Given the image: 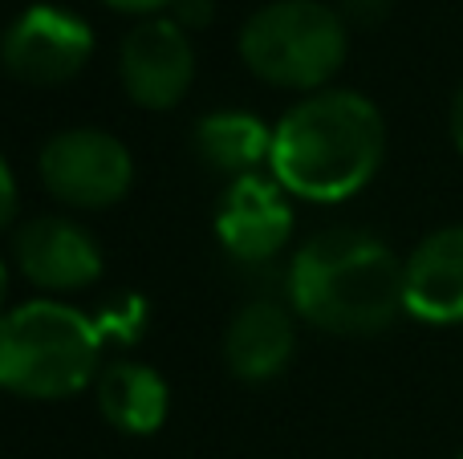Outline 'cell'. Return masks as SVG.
<instances>
[{"mask_svg":"<svg viewBox=\"0 0 463 459\" xmlns=\"http://www.w3.org/2000/svg\"><path fill=\"white\" fill-rule=\"evenodd\" d=\"M386 155V122L370 98L354 89H317L272 126V179L288 195L337 203L378 175Z\"/></svg>","mask_w":463,"mask_h":459,"instance_id":"1","label":"cell"},{"mask_svg":"<svg viewBox=\"0 0 463 459\" xmlns=\"http://www.w3.org/2000/svg\"><path fill=\"white\" fill-rule=\"evenodd\" d=\"M288 301L297 317L326 333L370 338L407 314V260L362 228L321 232L293 257Z\"/></svg>","mask_w":463,"mask_h":459,"instance_id":"2","label":"cell"},{"mask_svg":"<svg viewBox=\"0 0 463 459\" xmlns=\"http://www.w3.org/2000/svg\"><path fill=\"white\" fill-rule=\"evenodd\" d=\"M102 362V325L61 301H24L0 322V390L70 398Z\"/></svg>","mask_w":463,"mask_h":459,"instance_id":"3","label":"cell"},{"mask_svg":"<svg viewBox=\"0 0 463 459\" xmlns=\"http://www.w3.org/2000/svg\"><path fill=\"white\" fill-rule=\"evenodd\" d=\"M350 53V24L321 0H272L240 29V61L269 86L321 89Z\"/></svg>","mask_w":463,"mask_h":459,"instance_id":"4","label":"cell"},{"mask_svg":"<svg viewBox=\"0 0 463 459\" xmlns=\"http://www.w3.org/2000/svg\"><path fill=\"white\" fill-rule=\"evenodd\" d=\"M37 171L41 183L49 187V195L90 211L114 208L130 192V179H135V163H130L127 143L114 138L110 130H94V126L53 135L41 146Z\"/></svg>","mask_w":463,"mask_h":459,"instance_id":"5","label":"cell"},{"mask_svg":"<svg viewBox=\"0 0 463 459\" xmlns=\"http://www.w3.org/2000/svg\"><path fill=\"white\" fill-rule=\"evenodd\" d=\"M94 53V33L70 8L33 5L0 37V65L24 86H61L78 78Z\"/></svg>","mask_w":463,"mask_h":459,"instance_id":"6","label":"cell"},{"mask_svg":"<svg viewBox=\"0 0 463 459\" xmlns=\"http://www.w3.org/2000/svg\"><path fill=\"white\" fill-rule=\"evenodd\" d=\"M118 78L130 102L143 110H171L184 102L195 78L192 33L179 29L171 16H143L122 37Z\"/></svg>","mask_w":463,"mask_h":459,"instance_id":"7","label":"cell"},{"mask_svg":"<svg viewBox=\"0 0 463 459\" xmlns=\"http://www.w3.org/2000/svg\"><path fill=\"white\" fill-rule=\"evenodd\" d=\"M16 268L45 293L90 289L102 276V248L81 224L61 216H37L13 240Z\"/></svg>","mask_w":463,"mask_h":459,"instance_id":"8","label":"cell"},{"mask_svg":"<svg viewBox=\"0 0 463 459\" xmlns=\"http://www.w3.org/2000/svg\"><path fill=\"white\" fill-rule=\"evenodd\" d=\"M285 195L288 192L277 179L264 175H244L228 187L216 211V236L232 257L260 265L285 248L288 232H293V208Z\"/></svg>","mask_w":463,"mask_h":459,"instance_id":"9","label":"cell"},{"mask_svg":"<svg viewBox=\"0 0 463 459\" xmlns=\"http://www.w3.org/2000/svg\"><path fill=\"white\" fill-rule=\"evenodd\" d=\"M407 314L431 325L463 322V224L423 236L407 257Z\"/></svg>","mask_w":463,"mask_h":459,"instance_id":"10","label":"cell"},{"mask_svg":"<svg viewBox=\"0 0 463 459\" xmlns=\"http://www.w3.org/2000/svg\"><path fill=\"white\" fill-rule=\"evenodd\" d=\"M297 346L293 317L277 301H252L232 317L224 333L228 370L244 382H269L288 366Z\"/></svg>","mask_w":463,"mask_h":459,"instance_id":"11","label":"cell"},{"mask_svg":"<svg viewBox=\"0 0 463 459\" xmlns=\"http://www.w3.org/2000/svg\"><path fill=\"white\" fill-rule=\"evenodd\" d=\"M98 411L122 436H155L167 423L171 390L159 370L122 358L98 374Z\"/></svg>","mask_w":463,"mask_h":459,"instance_id":"12","label":"cell"},{"mask_svg":"<svg viewBox=\"0 0 463 459\" xmlns=\"http://www.w3.org/2000/svg\"><path fill=\"white\" fill-rule=\"evenodd\" d=\"M195 151L212 171L244 179L256 175V167L272 159V130L256 114L216 110L195 122Z\"/></svg>","mask_w":463,"mask_h":459,"instance_id":"13","label":"cell"},{"mask_svg":"<svg viewBox=\"0 0 463 459\" xmlns=\"http://www.w3.org/2000/svg\"><path fill=\"white\" fill-rule=\"evenodd\" d=\"M394 0H342V16L345 24H362V29H374L391 16Z\"/></svg>","mask_w":463,"mask_h":459,"instance_id":"14","label":"cell"},{"mask_svg":"<svg viewBox=\"0 0 463 459\" xmlns=\"http://www.w3.org/2000/svg\"><path fill=\"white\" fill-rule=\"evenodd\" d=\"M212 16H216L212 0H175V5H171V21H175L179 29H187V33L212 24Z\"/></svg>","mask_w":463,"mask_h":459,"instance_id":"15","label":"cell"},{"mask_svg":"<svg viewBox=\"0 0 463 459\" xmlns=\"http://www.w3.org/2000/svg\"><path fill=\"white\" fill-rule=\"evenodd\" d=\"M13 216H16V179L8 171L5 155H0V232L13 224Z\"/></svg>","mask_w":463,"mask_h":459,"instance_id":"16","label":"cell"},{"mask_svg":"<svg viewBox=\"0 0 463 459\" xmlns=\"http://www.w3.org/2000/svg\"><path fill=\"white\" fill-rule=\"evenodd\" d=\"M106 8H118V13H135V16H159L163 8H171L175 0H102Z\"/></svg>","mask_w":463,"mask_h":459,"instance_id":"17","label":"cell"},{"mask_svg":"<svg viewBox=\"0 0 463 459\" xmlns=\"http://www.w3.org/2000/svg\"><path fill=\"white\" fill-rule=\"evenodd\" d=\"M448 126H451V143H456V151H459V159H463V86L456 89V98H451V118H448Z\"/></svg>","mask_w":463,"mask_h":459,"instance_id":"18","label":"cell"},{"mask_svg":"<svg viewBox=\"0 0 463 459\" xmlns=\"http://www.w3.org/2000/svg\"><path fill=\"white\" fill-rule=\"evenodd\" d=\"M5 301H8V273L0 265V322H5Z\"/></svg>","mask_w":463,"mask_h":459,"instance_id":"19","label":"cell"},{"mask_svg":"<svg viewBox=\"0 0 463 459\" xmlns=\"http://www.w3.org/2000/svg\"><path fill=\"white\" fill-rule=\"evenodd\" d=\"M456 459H463V452H459V455H456Z\"/></svg>","mask_w":463,"mask_h":459,"instance_id":"20","label":"cell"}]
</instances>
